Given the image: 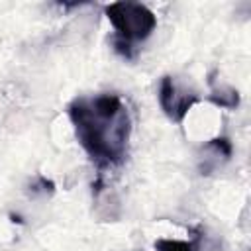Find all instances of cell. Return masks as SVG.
Here are the masks:
<instances>
[{
	"label": "cell",
	"instance_id": "2",
	"mask_svg": "<svg viewBox=\"0 0 251 251\" xmlns=\"http://www.w3.org/2000/svg\"><path fill=\"white\" fill-rule=\"evenodd\" d=\"M104 14L116 29L112 37H118L133 47L137 41H145L157 25L155 14L139 2H112L104 8Z\"/></svg>",
	"mask_w": 251,
	"mask_h": 251
},
{
	"label": "cell",
	"instance_id": "3",
	"mask_svg": "<svg viewBox=\"0 0 251 251\" xmlns=\"http://www.w3.org/2000/svg\"><path fill=\"white\" fill-rule=\"evenodd\" d=\"M198 102V96L192 92H180L176 90L173 76H163L161 78V86H159V104L163 108V112L175 120V122H182L186 112Z\"/></svg>",
	"mask_w": 251,
	"mask_h": 251
},
{
	"label": "cell",
	"instance_id": "6",
	"mask_svg": "<svg viewBox=\"0 0 251 251\" xmlns=\"http://www.w3.org/2000/svg\"><path fill=\"white\" fill-rule=\"evenodd\" d=\"M208 147H214L218 153H222L226 159H229L231 157V141L227 139V137H214L210 143H208Z\"/></svg>",
	"mask_w": 251,
	"mask_h": 251
},
{
	"label": "cell",
	"instance_id": "1",
	"mask_svg": "<svg viewBox=\"0 0 251 251\" xmlns=\"http://www.w3.org/2000/svg\"><path fill=\"white\" fill-rule=\"evenodd\" d=\"M69 118L75 135L98 171L110 165H120L126 159L131 122L127 108L116 116H100L92 110L88 98H75L69 104Z\"/></svg>",
	"mask_w": 251,
	"mask_h": 251
},
{
	"label": "cell",
	"instance_id": "4",
	"mask_svg": "<svg viewBox=\"0 0 251 251\" xmlns=\"http://www.w3.org/2000/svg\"><path fill=\"white\" fill-rule=\"evenodd\" d=\"M210 100L216 104V106H220V108H235L237 104H239V94H237V90H233V88H224V90H214L212 94H210Z\"/></svg>",
	"mask_w": 251,
	"mask_h": 251
},
{
	"label": "cell",
	"instance_id": "7",
	"mask_svg": "<svg viewBox=\"0 0 251 251\" xmlns=\"http://www.w3.org/2000/svg\"><path fill=\"white\" fill-rule=\"evenodd\" d=\"M31 188L33 190H41V192H49V194H53L55 192V184H53V180H47L45 176H37V184H31Z\"/></svg>",
	"mask_w": 251,
	"mask_h": 251
},
{
	"label": "cell",
	"instance_id": "5",
	"mask_svg": "<svg viewBox=\"0 0 251 251\" xmlns=\"http://www.w3.org/2000/svg\"><path fill=\"white\" fill-rule=\"evenodd\" d=\"M155 251H196L194 241H178V239H157Z\"/></svg>",
	"mask_w": 251,
	"mask_h": 251
}]
</instances>
